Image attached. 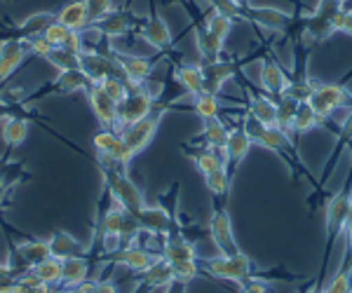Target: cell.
I'll return each mask as SVG.
<instances>
[{"instance_id": "1", "label": "cell", "mask_w": 352, "mask_h": 293, "mask_svg": "<svg viewBox=\"0 0 352 293\" xmlns=\"http://www.w3.org/2000/svg\"><path fill=\"white\" fill-rule=\"evenodd\" d=\"M202 268L207 270L212 277L226 279V281H242L252 277L254 266L249 261L247 253L237 251V253H219L217 258H207L202 263Z\"/></svg>"}, {"instance_id": "2", "label": "cell", "mask_w": 352, "mask_h": 293, "mask_svg": "<svg viewBox=\"0 0 352 293\" xmlns=\"http://www.w3.org/2000/svg\"><path fill=\"white\" fill-rule=\"evenodd\" d=\"M350 101H352V94L343 84L327 82V84H315L308 104L312 106V110L320 115V120H327V117H331L338 108L350 106Z\"/></svg>"}, {"instance_id": "3", "label": "cell", "mask_w": 352, "mask_h": 293, "mask_svg": "<svg viewBox=\"0 0 352 293\" xmlns=\"http://www.w3.org/2000/svg\"><path fill=\"white\" fill-rule=\"evenodd\" d=\"M104 178H106V183H109L113 202H118L122 209H127L129 213H136L146 207L141 190L136 188L122 172H118V169H104Z\"/></svg>"}, {"instance_id": "4", "label": "cell", "mask_w": 352, "mask_h": 293, "mask_svg": "<svg viewBox=\"0 0 352 293\" xmlns=\"http://www.w3.org/2000/svg\"><path fill=\"white\" fill-rule=\"evenodd\" d=\"M153 101L155 99H153L141 84L129 89L127 97L118 104V134H120L127 125H132V122H139V120H144L146 115H151Z\"/></svg>"}, {"instance_id": "5", "label": "cell", "mask_w": 352, "mask_h": 293, "mask_svg": "<svg viewBox=\"0 0 352 293\" xmlns=\"http://www.w3.org/2000/svg\"><path fill=\"white\" fill-rule=\"evenodd\" d=\"M80 71L89 78L92 84H99L106 78H122L124 73L118 64V54H99V52H80Z\"/></svg>"}, {"instance_id": "6", "label": "cell", "mask_w": 352, "mask_h": 293, "mask_svg": "<svg viewBox=\"0 0 352 293\" xmlns=\"http://www.w3.org/2000/svg\"><path fill=\"white\" fill-rule=\"evenodd\" d=\"M92 143H94L96 153L101 157H106V162H111V165H116V167H127L134 157L132 150L127 148V143H124L116 129H101V132H96Z\"/></svg>"}, {"instance_id": "7", "label": "cell", "mask_w": 352, "mask_h": 293, "mask_svg": "<svg viewBox=\"0 0 352 293\" xmlns=\"http://www.w3.org/2000/svg\"><path fill=\"white\" fill-rule=\"evenodd\" d=\"M244 132L252 137L254 143L263 145V148L272 150V153H280L285 155L287 150H294V143L285 137V132H282L280 127H268V125H261V122L254 120L252 115L244 117Z\"/></svg>"}, {"instance_id": "8", "label": "cell", "mask_w": 352, "mask_h": 293, "mask_svg": "<svg viewBox=\"0 0 352 293\" xmlns=\"http://www.w3.org/2000/svg\"><path fill=\"white\" fill-rule=\"evenodd\" d=\"M350 209H352V190H350V181L343 190H338L336 195L331 197V202L327 204V230H329V249L336 242L340 233H345V223L350 218Z\"/></svg>"}, {"instance_id": "9", "label": "cell", "mask_w": 352, "mask_h": 293, "mask_svg": "<svg viewBox=\"0 0 352 293\" xmlns=\"http://www.w3.org/2000/svg\"><path fill=\"white\" fill-rule=\"evenodd\" d=\"M343 10V0H320L308 19H305V28L315 40H327L333 31V19Z\"/></svg>"}, {"instance_id": "10", "label": "cell", "mask_w": 352, "mask_h": 293, "mask_svg": "<svg viewBox=\"0 0 352 293\" xmlns=\"http://www.w3.org/2000/svg\"><path fill=\"white\" fill-rule=\"evenodd\" d=\"M160 117H162L160 113H151L144 120L132 122V125H127L120 132V137L124 143H127V148L132 150V155H139L153 141V137H155V132H157V125H160Z\"/></svg>"}, {"instance_id": "11", "label": "cell", "mask_w": 352, "mask_h": 293, "mask_svg": "<svg viewBox=\"0 0 352 293\" xmlns=\"http://www.w3.org/2000/svg\"><path fill=\"white\" fill-rule=\"evenodd\" d=\"M209 233H212V239L217 244L219 253H237V242L235 235H232V223H230V213L223 209V207H217L212 211V218H209Z\"/></svg>"}, {"instance_id": "12", "label": "cell", "mask_w": 352, "mask_h": 293, "mask_svg": "<svg viewBox=\"0 0 352 293\" xmlns=\"http://www.w3.org/2000/svg\"><path fill=\"white\" fill-rule=\"evenodd\" d=\"M87 99L101 129H116L118 132V101H113L99 84H92L87 89Z\"/></svg>"}, {"instance_id": "13", "label": "cell", "mask_w": 352, "mask_h": 293, "mask_svg": "<svg viewBox=\"0 0 352 293\" xmlns=\"http://www.w3.org/2000/svg\"><path fill=\"white\" fill-rule=\"evenodd\" d=\"M202 75H204V89L202 92L207 94H221V87L235 75L237 66L232 61H226V59H217V61H202Z\"/></svg>"}, {"instance_id": "14", "label": "cell", "mask_w": 352, "mask_h": 293, "mask_svg": "<svg viewBox=\"0 0 352 293\" xmlns=\"http://www.w3.org/2000/svg\"><path fill=\"white\" fill-rule=\"evenodd\" d=\"M157 258H160V256H153L151 251H146L144 246H136V244L120 246L118 251L111 253V261L113 263L134 270V272H144V270H148L153 263L157 261Z\"/></svg>"}, {"instance_id": "15", "label": "cell", "mask_w": 352, "mask_h": 293, "mask_svg": "<svg viewBox=\"0 0 352 293\" xmlns=\"http://www.w3.org/2000/svg\"><path fill=\"white\" fill-rule=\"evenodd\" d=\"M141 233L148 235H167L172 228V216L164 207H144L141 211L134 213Z\"/></svg>"}, {"instance_id": "16", "label": "cell", "mask_w": 352, "mask_h": 293, "mask_svg": "<svg viewBox=\"0 0 352 293\" xmlns=\"http://www.w3.org/2000/svg\"><path fill=\"white\" fill-rule=\"evenodd\" d=\"M28 52L26 38H19V40H3L0 43V82L8 80L12 73L19 69L21 61Z\"/></svg>"}, {"instance_id": "17", "label": "cell", "mask_w": 352, "mask_h": 293, "mask_svg": "<svg viewBox=\"0 0 352 293\" xmlns=\"http://www.w3.org/2000/svg\"><path fill=\"white\" fill-rule=\"evenodd\" d=\"M287 84H289V75L275 61V56H270V54L263 56V61H261V87H263L268 94L282 97Z\"/></svg>"}, {"instance_id": "18", "label": "cell", "mask_w": 352, "mask_h": 293, "mask_svg": "<svg viewBox=\"0 0 352 293\" xmlns=\"http://www.w3.org/2000/svg\"><path fill=\"white\" fill-rule=\"evenodd\" d=\"M118 64L124 73V80L129 87H139L151 78L153 73V61L144 59V56H127V54H118Z\"/></svg>"}, {"instance_id": "19", "label": "cell", "mask_w": 352, "mask_h": 293, "mask_svg": "<svg viewBox=\"0 0 352 293\" xmlns=\"http://www.w3.org/2000/svg\"><path fill=\"white\" fill-rule=\"evenodd\" d=\"M254 145L252 137L244 132V127H232L228 132V141H226V157H228L230 165H240V162L247 157L249 148Z\"/></svg>"}, {"instance_id": "20", "label": "cell", "mask_w": 352, "mask_h": 293, "mask_svg": "<svg viewBox=\"0 0 352 293\" xmlns=\"http://www.w3.org/2000/svg\"><path fill=\"white\" fill-rule=\"evenodd\" d=\"M160 256L169 263H179V261H192V258H197V251L186 237H181V235H169L162 244Z\"/></svg>"}, {"instance_id": "21", "label": "cell", "mask_w": 352, "mask_h": 293, "mask_svg": "<svg viewBox=\"0 0 352 293\" xmlns=\"http://www.w3.org/2000/svg\"><path fill=\"white\" fill-rule=\"evenodd\" d=\"M141 36L144 40L155 49H167L172 45V33H169V26L164 24V19H160L157 14H153L148 21L141 28Z\"/></svg>"}, {"instance_id": "22", "label": "cell", "mask_w": 352, "mask_h": 293, "mask_svg": "<svg viewBox=\"0 0 352 293\" xmlns=\"http://www.w3.org/2000/svg\"><path fill=\"white\" fill-rule=\"evenodd\" d=\"M247 113L256 122H261V125L277 127V104L270 97L252 94V97H249V110Z\"/></svg>"}, {"instance_id": "23", "label": "cell", "mask_w": 352, "mask_h": 293, "mask_svg": "<svg viewBox=\"0 0 352 293\" xmlns=\"http://www.w3.org/2000/svg\"><path fill=\"white\" fill-rule=\"evenodd\" d=\"M50 244V256L59 258V261H66V258L73 256H82V246L78 244L76 237H71L64 230H56L52 237L47 239Z\"/></svg>"}, {"instance_id": "24", "label": "cell", "mask_w": 352, "mask_h": 293, "mask_svg": "<svg viewBox=\"0 0 352 293\" xmlns=\"http://www.w3.org/2000/svg\"><path fill=\"white\" fill-rule=\"evenodd\" d=\"M141 281H144L148 289H162V286H169L174 281V270H172V263L164 261L160 256L155 263L141 272Z\"/></svg>"}, {"instance_id": "25", "label": "cell", "mask_w": 352, "mask_h": 293, "mask_svg": "<svg viewBox=\"0 0 352 293\" xmlns=\"http://www.w3.org/2000/svg\"><path fill=\"white\" fill-rule=\"evenodd\" d=\"M94 28L106 38H120L129 31V28H132V19H129L124 12H116V10H111L109 14L101 16V19L96 21Z\"/></svg>"}, {"instance_id": "26", "label": "cell", "mask_w": 352, "mask_h": 293, "mask_svg": "<svg viewBox=\"0 0 352 293\" xmlns=\"http://www.w3.org/2000/svg\"><path fill=\"white\" fill-rule=\"evenodd\" d=\"M16 258H19L21 263H24L26 270H31L36 263L45 261V258H50V244L43 239H28V242H21V244H16Z\"/></svg>"}, {"instance_id": "27", "label": "cell", "mask_w": 352, "mask_h": 293, "mask_svg": "<svg viewBox=\"0 0 352 293\" xmlns=\"http://www.w3.org/2000/svg\"><path fill=\"white\" fill-rule=\"evenodd\" d=\"M56 21L64 24L66 28L71 31H80V28L89 26V19H87V5L85 0H76V3H68L61 8V12L56 14Z\"/></svg>"}, {"instance_id": "28", "label": "cell", "mask_w": 352, "mask_h": 293, "mask_svg": "<svg viewBox=\"0 0 352 293\" xmlns=\"http://www.w3.org/2000/svg\"><path fill=\"white\" fill-rule=\"evenodd\" d=\"M195 45H197V52H200L202 61H217L221 52H223V40H221L219 36H214L207 26L195 31Z\"/></svg>"}, {"instance_id": "29", "label": "cell", "mask_w": 352, "mask_h": 293, "mask_svg": "<svg viewBox=\"0 0 352 293\" xmlns=\"http://www.w3.org/2000/svg\"><path fill=\"white\" fill-rule=\"evenodd\" d=\"M174 78L184 87V92H188L190 97H195V94H200L204 89V75L200 66H176Z\"/></svg>"}, {"instance_id": "30", "label": "cell", "mask_w": 352, "mask_h": 293, "mask_svg": "<svg viewBox=\"0 0 352 293\" xmlns=\"http://www.w3.org/2000/svg\"><path fill=\"white\" fill-rule=\"evenodd\" d=\"M31 272L36 274L43 284H50V286L61 284V279H64V261L50 256V258H45V261L36 263V266L31 268Z\"/></svg>"}, {"instance_id": "31", "label": "cell", "mask_w": 352, "mask_h": 293, "mask_svg": "<svg viewBox=\"0 0 352 293\" xmlns=\"http://www.w3.org/2000/svg\"><path fill=\"white\" fill-rule=\"evenodd\" d=\"M92 87L89 78L85 75L80 69H68V71H59L56 75V89H61L64 94H73V92H87Z\"/></svg>"}, {"instance_id": "32", "label": "cell", "mask_w": 352, "mask_h": 293, "mask_svg": "<svg viewBox=\"0 0 352 293\" xmlns=\"http://www.w3.org/2000/svg\"><path fill=\"white\" fill-rule=\"evenodd\" d=\"M0 134H3V141L10 145V148H16L21 145L28 137V122L24 117H5L3 127H0Z\"/></svg>"}, {"instance_id": "33", "label": "cell", "mask_w": 352, "mask_h": 293, "mask_svg": "<svg viewBox=\"0 0 352 293\" xmlns=\"http://www.w3.org/2000/svg\"><path fill=\"white\" fill-rule=\"evenodd\" d=\"M87 272H89V263L85 261L82 256L66 258L64 261V279H61V284L68 286V289H76V286H80L82 281L87 279Z\"/></svg>"}, {"instance_id": "34", "label": "cell", "mask_w": 352, "mask_h": 293, "mask_svg": "<svg viewBox=\"0 0 352 293\" xmlns=\"http://www.w3.org/2000/svg\"><path fill=\"white\" fill-rule=\"evenodd\" d=\"M228 132L230 129L226 127L219 117H207V120H204V129H202V139H204V143H207V148L221 150V148H226Z\"/></svg>"}, {"instance_id": "35", "label": "cell", "mask_w": 352, "mask_h": 293, "mask_svg": "<svg viewBox=\"0 0 352 293\" xmlns=\"http://www.w3.org/2000/svg\"><path fill=\"white\" fill-rule=\"evenodd\" d=\"M352 291V261L345 253V263L336 270L329 284L324 286V293H350Z\"/></svg>"}, {"instance_id": "36", "label": "cell", "mask_w": 352, "mask_h": 293, "mask_svg": "<svg viewBox=\"0 0 352 293\" xmlns=\"http://www.w3.org/2000/svg\"><path fill=\"white\" fill-rule=\"evenodd\" d=\"M254 21H258L261 26L265 28H285L289 24V16L287 12H282V10H275V8H256L249 12Z\"/></svg>"}, {"instance_id": "37", "label": "cell", "mask_w": 352, "mask_h": 293, "mask_svg": "<svg viewBox=\"0 0 352 293\" xmlns=\"http://www.w3.org/2000/svg\"><path fill=\"white\" fill-rule=\"evenodd\" d=\"M56 16L52 12H36L31 14L28 19L21 21V33H24V38H36V36H43L45 28L50 24H54Z\"/></svg>"}, {"instance_id": "38", "label": "cell", "mask_w": 352, "mask_h": 293, "mask_svg": "<svg viewBox=\"0 0 352 293\" xmlns=\"http://www.w3.org/2000/svg\"><path fill=\"white\" fill-rule=\"evenodd\" d=\"M192 110L207 120V117H219V110H221V101L217 94H207V92H200L192 97Z\"/></svg>"}, {"instance_id": "39", "label": "cell", "mask_w": 352, "mask_h": 293, "mask_svg": "<svg viewBox=\"0 0 352 293\" xmlns=\"http://www.w3.org/2000/svg\"><path fill=\"white\" fill-rule=\"evenodd\" d=\"M320 115L312 110L310 104H298V110H296V117H294V127L292 132L294 134H303V132H310L320 125Z\"/></svg>"}, {"instance_id": "40", "label": "cell", "mask_w": 352, "mask_h": 293, "mask_svg": "<svg viewBox=\"0 0 352 293\" xmlns=\"http://www.w3.org/2000/svg\"><path fill=\"white\" fill-rule=\"evenodd\" d=\"M10 293H50V284H43L31 270H26V272H21L19 277L14 279L12 291Z\"/></svg>"}, {"instance_id": "41", "label": "cell", "mask_w": 352, "mask_h": 293, "mask_svg": "<svg viewBox=\"0 0 352 293\" xmlns=\"http://www.w3.org/2000/svg\"><path fill=\"white\" fill-rule=\"evenodd\" d=\"M204 183H207V188H209V193H212V195L226 197L230 193V174H228V169L221 167V169H217V172L207 174V176H204Z\"/></svg>"}, {"instance_id": "42", "label": "cell", "mask_w": 352, "mask_h": 293, "mask_svg": "<svg viewBox=\"0 0 352 293\" xmlns=\"http://www.w3.org/2000/svg\"><path fill=\"white\" fill-rule=\"evenodd\" d=\"M47 61L54 66V69H59V71L80 69V54L68 52V49H64V47H54L52 52H50Z\"/></svg>"}, {"instance_id": "43", "label": "cell", "mask_w": 352, "mask_h": 293, "mask_svg": "<svg viewBox=\"0 0 352 293\" xmlns=\"http://www.w3.org/2000/svg\"><path fill=\"white\" fill-rule=\"evenodd\" d=\"M312 89H315V84H312L310 80H289L282 97L294 99L296 104H308L310 97H312Z\"/></svg>"}, {"instance_id": "44", "label": "cell", "mask_w": 352, "mask_h": 293, "mask_svg": "<svg viewBox=\"0 0 352 293\" xmlns=\"http://www.w3.org/2000/svg\"><path fill=\"white\" fill-rule=\"evenodd\" d=\"M204 26H207L214 36H219L221 40H226L228 33L232 31V19L230 16H226L223 12H219V10H212V14L207 16V24Z\"/></svg>"}, {"instance_id": "45", "label": "cell", "mask_w": 352, "mask_h": 293, "mask_svg": "<svg viewBox=\"0 0 352 293\" xmlns=\"http://www.w3.org/2000/svg\"><path fill=\"white\" fill-rule=\"evenodd\" d=\"M172 270H174V281H181V284H188L200 274V263L197 258L192 261H179V263H172Z\"/></svg>"}, {"instance_id": "46", "label": "cell", "mask_w": 352, "mask_h": 293, "mask_svg": "<svg viewBox=\"0 0 352 293\" xmlns=\"http://www.w3.org/2000/svg\"><path fill=\"white\" fill-rule=\"evenodd\" d=\"M99 87L104 89L113 101H118V104H120V101L129 94V89H132L127 84V80H122V78H106V80L99 82Z\"/></svg>"}, {"instance_id": "47", "label": "cell", "mask_w": 352, "mask_h": 293, "mask_svg": "<svg viewBox=\"0 0 352 293\" xmlns=\"http://www.w3.org/2000/svg\"><path fill=\"white\" fill-rule=\"evenodd\" d=\"M45 40H47L52 47H64V43L68 40V36H71V28H66L64 24H59V21H54V24H50L45 28Z\"/></svg>"}, {"instance_id": "48", "label": "cell", "mask_w": 352, "mask_h": 293, "mask_svg": "<svg viewBox=\"0 0 352 293\" xmlns=\"http://www.w3.org/2000/svg\"><path fill=\"white\" fill-rule=\"evenodd\" d=\"M85 5H87L89 24H96L101 16H106L113 10V0H85Z\"/></svg>"}, {"instance_id": "49", "label": "cell", "mask_w": 352, "mask_h": 293, "mask_svg": "<svg viewBox=\"0 0 352 293\" xmlns=\"http://www.w3.org/2000/svg\"><path fill=\"white\" fill-rule=\"evenodd\" d=\"M26 45H28V52L36 54V56H45L47 59L50 52H52V45L45 40V36H36V38H26Z\"/></svg>"}, {"instance_id": "50", "label": "cell", "mask_w": 352, "mask_h": 293, "mask_svg": "<svg viewBox=\"0 0 352 293\" xmlns=\"http://www.w3.org/2000/svg\"><path fill=\"white\" fill-rule=\"evenodd\" d=\"M212 5H214V10H219V12H223L226 16H230L232 21L242 16L240 3H235V0H212Z\"/></svg>"}, {"instance_id": "51", "label": "cell", "mask_w": 352, "mask_h": 293, "mask_svg": "<svg viewBox=\"0 0 352 293\" xmlns=\"http://www.w3.org/2000/svg\"><path fill=\"white\" fill-rule=\"evenodd\" d=\"M333 31L352 36V10H340L336 14V19H333Z\"/></svg>"}, {"instance_id": "52", "label": "cell", "mask_w": 352, "mask_h": 293, "mask_svg": "<svg viewBox=\"0 0 352 293\" xmlns=\"http://www.w3.org/2000/svg\"><path fill=\"white\" fill-rule=\"evenodd\" d=\"M240 293H270V289L263 284V281L249 277V279H244V281H242V291H240Z\"/></svg>"}, {"instance_id": "53", "label": "cell", "mask_w": 352, "mask_h": 293, "mask_svg": "<svg viewBox=\"0 0 352 293\" xmlns=\"http://www.w3.org/2000/svg\"><path fill=\"white\" fill-rule=\"evenodd\" d=\"M340 134H343V141H352V106L348 108V117L340 127Z\"/></svg>"}, {"instance_id": "54", "label": "cell", "mask_w": 352, "mask_h": 293, "mask_svg": "<svg viewBox=\"0 0 352 293\" xmlns=\"http://www.w3.org/2000/svg\"><path fill=\"white\" fill-rule=\"evenodd\" d=\"M94 293H118V286L113 284V281H106V279H101V281H96V286H94Z\"/></svg>"}, {"instance_id": "55", "label": "cell", "mask_w": 352, "mask_h": 293, "mask_svg": "<svg viewBox=\"0 0 352 293\" xmlns=\"http://www.w3.org/2000/svg\"><path fill=\"white\" fill-rule=\"evenodd\" d=\"M186 286H188V284H181V281H172L169 286H164V293H186Z\"/></svg>"}, {"instance_id": "56", "label": "cell", "mask_w": 352, "mask_h": 293, "mask_svg": "<svg viewBox=\"0 0 352 293\" xmlns=\"http://www.w3.org/2000/svg\"><path fill=\"white\" fill-rule=\"evenodd\" d=\"M8 274H21V272H16V270L8 268V266H0V277H8Z\"/></svg>"}, {"instance_id": "57", "label": "cell", "mask_w": 352, "mask_h": 293, "mask_svg": "<svg viewBox=\"0 0 352 293\" xmlns=\"http://www.w3.org/2000/svg\"><path fill=\"white\" fill-rule=\"evenodd\" d=\"M308 293H324V286H317V284H312V289Z\"/></svg>"}, {"instance_id": "58", "label": "cell", "mask_w": 352, "mask_h": 293, "mask_svg": "<svg viewBox=\"0 0 352 293\" xmlns=\"http://www.w3.org/2000/svg\"><path fill=\"white\" fill-rule=\"evenodd\" d=\"M56 293H80V291H78V289H68V286H66L64 291H56Z\"/></svg>"}, {"instance_id": "59", "label": "cell", "mask_w": 352, "mask_h": 293, "mask_svg": "<svg viewBox=\"0 0 352 293\" xmlns=\"http://www.w3.org/2000/svg\"><path fill=\"white\" fill-rule=\"evenodd\" d=\"M235 3H242V0H235Z\"/></svg>"}]
</instances>
